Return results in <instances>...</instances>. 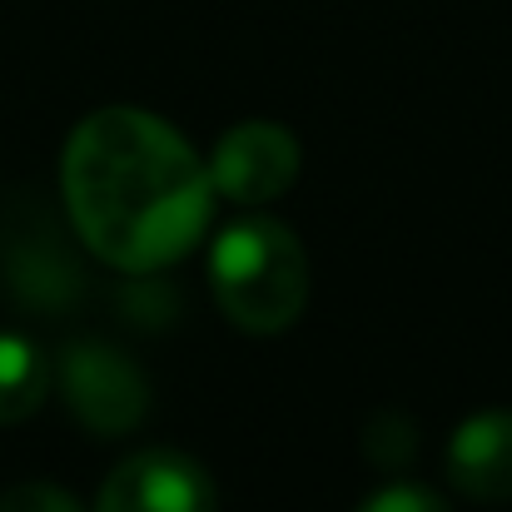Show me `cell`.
I'll use <instances>...</instances> for the list:
<instances>
[{
    "instance_id": "obj_9",
    "label": "cell",
    "mask_w": 512,
    "mask_h": 512,
    "mask_svg": "<svg viewBox=\"0 0 512 512\" xmlns=\"http://www.w3.org/2000/svg\"><path fill=\"white\" fill-rule=\"evenodd\" d=\"M0 512H80V503L55 483H20L0 498Z\"/></svg>"
},
{
    "instance_id": "obj_3",
    "label": "cell",
    "mask_w": 512,
    "mask_h": 512,
    "mask_svg": "<svg viewBox=\"0 0 512 512\" xmlns=\"http://www.w3.org/2000/svg\"><path fill=\"white\" fill-rule=\"evenodd\" d=\"M60 388L75 408V418L95 433H130L150 408L145 373L110 343H75L60 358Z\"/></svg>"
},
{
    "instance_id": "obj_6",
    "label": "cell",
    "mask_w": 512,
    "mask_h": 512,
    "mask_svg": "<svg viewBox=\"0 0 512 512\" xmlns=\"http://www.w3.org/2000/svg\"><path fill=\"white\" fill-rule=\"evenodd\" d=\"M448 478L473 503L512 498V408H488L458 423L448 443Z\"/></svg>"
},
{
    "instance_id": "obj_8",
    "label": "cell",
    "mask_w": 512,
    "mask_h": 512,
    "mask_svg": "<svg viewBox=\"0 0 512 512\" xmlns=\"http://www.w3.org/2000/svg\"><path fill=\"white\" fill-rule=\"evenodd\" d=\"M353 512H453L438 493L428 488H413V483H393V488H378L373 498H363Z\"/></svg>"
},
{
    "instance_id": "obj_2",
    "label": "cell",
    "mask_w": 512,
    "mask_h": 512,
    "mask_svg": "<svg viewBox=\"0 0 512 512\" xmlns=\"http://www.w3.org/2000/svg\"><path fill=\"white\" fill-rule=\"evenodd\" d=\"M209 289L219 314L244 334H279L309 304V254L289 224L244 214L214 239Z\"/></svg>"
},
{
    "instance_id": "obj_1",
    "label": "cell",
    "mask_w": 512,
    "mask_h": 512,
    "mask_svg": "<svg viewBox=\"0 0 512 512\" xmlns=\"http://www.w3.org/2000/svg\"><path fill=\"white\" fill-rule=\"evenodd\" d=\"M60 189L90 254L125 274L170 269L214 214L209 165L174 125L135 105H110L75 125Z\"/></svg>"
},
{
    "instance_id": "obj_5",
    "label": "cell",
    "mask_w": 512,
    "mask_h": 512,
    "mask_svg": "<svg viewBox=\"0 0 512 512\" xmlns=\"http://www.w3.org/2000/svg\"><path fill=\"white\" fill-rule=\"evenodd\" d=\"M95 512H219V493L194 458L150 448L100 483Z\"/></svg>"
},
{
    "instance_id": "obj_7",
    "label": "cell",
    "mask_w": 512,
    "mask_h": 512,
    "mask_svg": "<svg viewBox=\"0 0 512 512\" xmlns=\"http://www.w3.org/2000/svg\"><path fill=\"white\" fill-rule=\"evenodd\" d=\"M50 393L45 353L20 334H0V428L25 423Z\"/></svg>"
},
{
    "instance_id": "obj_4",
    "label": "cell",
    "mask_w": 512,
    "mask_h": 512,
    "mask_svg": "<svg viewBox=\"0 0 512 512\" xmlns=\"http://www.w3.org/2000/svg\"><path fill=\"white\" fill-rule=\"evenodd\" d=\"M299 140L284 130V125H269V120H249V125H234L214 155H209V184H214V199H229V204H269L279 194H289V184L299 179Z\"/></svg>"
}]
</instances>
